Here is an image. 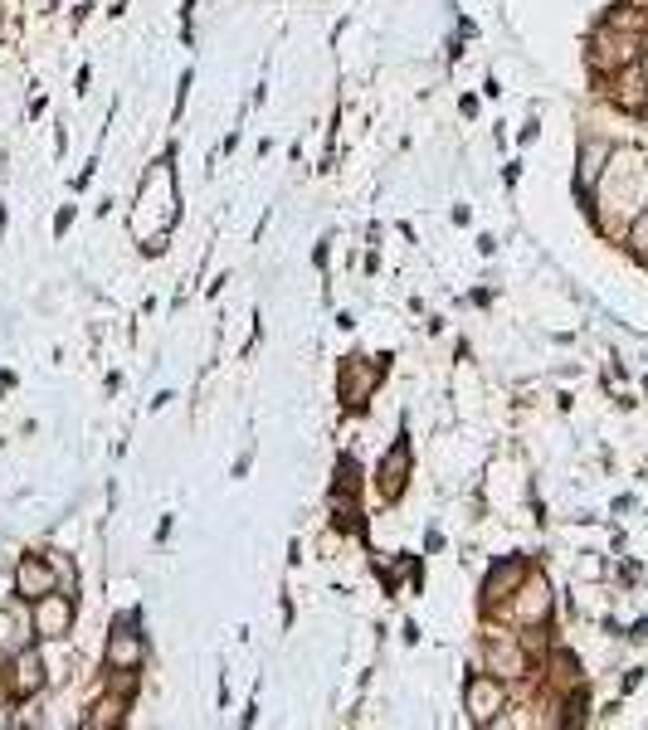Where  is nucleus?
Wrapping results in <instances>:
<instances>
[{"mask_svg":"<svg viewBox=\"0 0 648 730\" xmlns=\"http://www.w3.org/2000/svg\"><path fill=\"white\" fill-rule=\"evenodd\" d=\"M15 580H20V594H25V599H44V594H54V570H49L44 560H25Z\"/></svg>","mask_w":648,"mask_h":730,"instance_id":"nucleus-1","label":"nucleus"},{"mask_svg":"<svg viewBox=\"0 0 648 730\" xmlns=\"http://www.w3.org/2000/svg\"><path fill=\"white\" fill-rule=\"evenodd\" d=\"M381 380V370L371 361H351V370L342 375V390H346V400L351 404H366V395H371V385Z\"/></svg>","mask_w":648,"mask_h":730,"instance_id":"nucleus-2","label":"nucleus"},{"mask_svg":"<svg viewBox=\"0 0 648 730\" xmlns=\"http://www.w3.org/2000/svg\"><path fill=\"white\" fill-rule=\"evenodd\" d=\"M497 701H502V692H497L488 677H473V682H468V706H473V716H478V721H488V716H493Z\"/></svg>","mask_w":648,"mask_h":730,"instance_id":"nucleus-3","label":"nucleus"},{"mask_svg":"<svg viewBox=\"0 0 648 730\" xmlns=\"http://www.w3.org/2000/svg\"><path fill=\"white\" fill-rule=\"evenodd\" d=\"M405 468H410V448H405V443H395V453H390V468L381 463V492H385V497H395V492H400V482H405Z\"/></svg>","mask_w":648,"mask_h":730,"instance_id":"nucleus-4","label":"nucleus"},{"mask_svg":"<svg viewBox=\"0 0 648 730\" xmlns=\"http://www.w3.org/2000/svg\"><path fill=\"white\" fill-rule=\"evenodd\" d=\"M39 623H44V633H49V638H59V633H64V623H69V604H64V599H54V594H44V599H39Z\"/></svg>","mask_w":648,"mask_h":730,"instance_id":"nucleus-5","label":"nucleus"},{"mask_svg":"<svg viewBox=\"0 0 648 730\" xmlns=\"http://www.w3.org/2000/svg\"><path fill=\"white\" fill-rule=\"evenodd\" d=\"M44 682V667H39V657L35 653H25L20 662H15V692L20 696H30Z\"/></svg>","mask_w":648,"mask_h":730,"instance_id":"nucleus-6","label":"nucleus"},{"mask_svg":"<svg viewBox=\"0 0 648 730\" xmlns=\"http://www.w3.org/2000/svg\"><path fill=\"white\" fill-rule=\"evenodd\" d=\"M108 657H113V667H137V657H142V643L132 638V633H122L108 643Z\"/></svg>","mask_w":648,"mask_h":730,"instance_id":"nucleus-7","label":"nucleus"},{"mask_svg":"<svg viewBox=\"0 0 648 730\" xmlns=\"http://www.w3.org/2000/svg\"><path fill=\"white\" fill-rule=\"evenodd\" d=\"M517 580H522V565H507V570H493V580H488V599H502V589H512Z\"/></svg>","mask_w":648,"mask_h":730,"instance_id":"nucleus-8","label":"nucleus"}]
</instances>
